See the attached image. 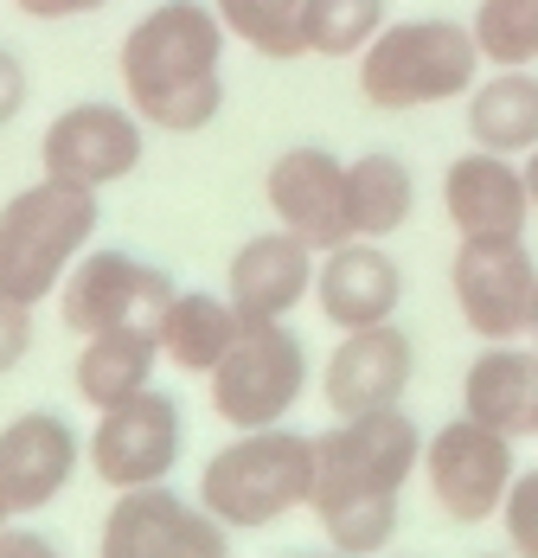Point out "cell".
Segmentation results:
<instances>
[{"mask_svg": "<svg viewBox=\"0 0 538 558\" xmlns=\"http://www.w3.org/2000/svg\"><path fill=\"white\" fill-rule=\"evenodd\" d=\"M391 0H308L302 7V39L308 58H359L384 33Z\"/></svg>", "mask_w": 538, "mask_h": 558, "instance_id": "25", "label": "cell"}, {"mask_svg": "<svg viewBox=\"0 0 538 558\" xmlns=\"http://www.w3.org/2000/svg\"><path fill=\"white\" fill-rule=\"evenodd\" d=\"M475 46L493 71L506 64H538V0H481L468 13Z\"/></svg>", "mask_w": 538, "mask_h": 558, "instance_id": "26", "label": "cell"}, {"mask_svg": "<svg viewBox=\"0 0 538 558\" xmlns=\"http://www.w3.org/2000/svg\"><path fill=\"white\" fill-rule=\"evenodd\" d=\"M7 520H13V513H7V501H0V533H7Z\"/></svg>", "mask_w": 538, "mask_h": 558, "instance_id": "35", "label": "cell"}, {"mask_svg": "<svg viewBox=\"0 0 538 558\" xmlns=\"http://www.w3.org/2000/svg\"><path fill=\"white\" fill-rule=\"evenodd\" d=\"M109 0H13V13H26V20H39V26H52V20H90V13H103Z\"/></svg>", "mask_w": 538, "mask_h": 558, "instance_id": "30", "label": "cell"}, {"mask_svg": "<svg viewBox=\"0 0 538 558\" xmlns=\"http://www.w3.org/2000/svg\"><path fill=\"white\" fill-rule=\"evenodd\" d=\"M224 20L212 0H155L115 46L122 104L161 135H199L224 110Z\"/></svg>", "mask_w": 538, "mask_h": 558, "instance_id": "1", "label": "cell"}, {"mask_svg": "<svg viewBox=\"0 0 538 558\" xmlns=\"http://www.w3.org/2000/svg\"><path fill=\"white\" fill-rule=\"evenodd\" d=\"M500 533H506V553L538 558V469H519L506 507H500Z\"/></svg>", "mask_w": 538, "mask_h": 558, "instance_id": "28", "label": "cell"}, {"mask_svg": "<svg viewBox=\"0 0 538 558\" xmlns=\"http://www.w3.org/2000/svg\"><path fill=\"white\" fill-rule=\"evenodd\" d=\"M289 558H340V553H333V546H327V553H289Z\"/></svg>", "mask_w": 538, "mask_h": 558, "instance_id": "34", "label": "cell"}, {"mask_svg": "<svg viewBox=\"0 0 538 558\" xmlns=\"http://www.w3.org/2000/svg\"><path fill=\"white\" fill-rule=\"evenodd\" d=\"M26 353H33V308L0 295V379H7Z\"/></svg>", "mask_w": 538, "mask_h": 558, "instance_id": "29", "label": "cell"}, {"mask_svg": "<svg viewBox=\"0 0 538 558\" xmlns=\"http://www.w3.org/2000/svg\"><path fill=\"white\" fill-rule=\"evenodd\" d=\"M155 366H161V340L142 335V328H103V335H84L77 353V398L90 411H109L122 398L155 386Z\"/></svg>", "mask_w": 538, "mask_h": 558, "instance_id": "22", "label": "cell"}, {"mask_svg": "<svg viewBox=\"0 0 538 558\" xmlns=\"http://www.w3.org/2000/svg\"><path fill=\"white\" fill-rule=\"evenodd\" d=\"M180 295V282L167 277L161 264L135 257V251H84L71 264V277L58 289V322L71 335H103V328H142L155 335L167 315V302Z\"/></svg>", "mask_w": 538, "mask_h": 558, "instance_id": "7", "label": "cell"}, {"mask_svg": "<svg viewBox=\"0 0 538 558\" xmlns=\"http://www.w3.org/2000/svg\"><path fill=\"white\" fill-rule=\"evenodd\" d=\"M97 193L90 186H71L39 173L33 186H20L7 206H0V295L7 302H52L71 264L90 251L97 238Z\"/></svg>", "mask_w": 538, "mask_h": 558, "instance_id": "3", "label": "cell"}, {"mask_svg": "<svg viewBox=\"0 0 538 558\" xmlns=\"http://www.w3.org/2000/svg\"><path fill=\"white\" fill-rule=\"evenodd\" d=\"M462 411L506 430L513 444L538 437V347L533 340H481L462 373Z\"/></svg>", "mask_w": 538, "mask_h": 558, "instance_id": "19", "label": "cell"}, {"mask_svg": "<svg viewBox=\"0 0 538 558\" xmlns=\"http://www.w3.org/2000/svg\"><path fill=\"white\" fill-rule=\"evenodd\" d=\"M264 206L269 219L315 251H333L353 238V193H346V161L321 142H295L264 168Z\"/></svg>", "mask_w": 538, "mask_h": 558, "instance_id": "13", "label": "cell"}, {"mask_svg": "<svg viewBox=\"0 0 538 558\" xmlns=\"http://www.w3.org/2000/svg\"><path fill=\"white\" fill-rule=\"evenodd\" d=\"M327 533V546L340 558H378L398 539V495H378V501H340L315 513Z\"/></svg>", "mask_w": 538, "mask_h": 558, "instance_id": "27", "label": "cell"}, {"mask_svg": "<svg viewBox=\"0 0 538 558\" xmlns=\"http://www.w3.org/2000/svg\"><path fill=\"white\" fill-rule=\"evenodd\" d=\"M526 340L538 347V295H533V322H526Z\"/></svg>", "mask_w": 538, "mask_h": 558, "instance_id": "33", "label": "cell"}, {"mask_svg": "<svg viewBox=\"0 0 538 558\" xmlns=\"http://www.w3.org/2000/svg\"><path fill=\"white\" fill-rule=\"evenodd\" d=\"M237 328H244V315L231 308V295H212V289H180V295L167 302L155 340H161V360H167V366L212 379V366L231 353Z\"/></svg>", "mask_w": 538, "mask_h": 558, "instance_id": "21", "label": "cell"}, {"mask_svg": "<svg viewBox=\"0 0 538 558\" xmlns=\"http://www.w3.org/2000/svg\"><path fill=\"white\" fill-rule=\"evenodd\" d=\"M462 122H468V142L493 148V155H513L526 161L538 148V71L533 64H506V71H481V84L462 97Z\"/></svg>", "mask_w": 538, "mask_h": 558, "instance_id": "20", "label": "cell"}, {"mask_svg": "<svg viewBox=\"0 0 538 558\" xmlns=\"http://www.w3.org/2000/svg\"><path fill=\"white\" fill-rule=\"evenodd\" d=\"M513 475H519L513 437L493 430V424H475L468 411H462L455 424H442V430L424 437V488H430V501L442 507L455 526H487V520H500Z\"/></svg>", "mask_w": 538, "mask_h": 558, "instance_id": "8", "label": "cell"}, {"mask_svg": "<svg viewBox=\"0 0 538 558\" xmlns=\"http://www.w3.org/2000/svg\"><path fill=\"white\" fill-rule=\"evenodd\" d=\"M442 219L455 225V238H526V225H533L526 168L513 155L468 142L442 168Z\"/></svg>", "mask_w": 538, "mask_h": 558, "instance_id": "15", "label": "cell"}, {"mask_svg": "<svg viewBox=\"0 0 538 558\" xmlns=\"http://www.w3.org/2000/svg\"><path fill=\"white\" fill-rule=\"evenodd\" d=\"M411 475H424V430L417 417L398 411H366V417H340L315 437V513L340 501H378L411 488Z\"/></svg>", "mask_w": 538, "mask_h": 558, "instance_id": "5", "label": "cell"}, {"mask_svg": "<svg viewBox=\"0 0 538 558\" xmlns=\"http://www.w3.org/2000/svg\"><path fill=\"white\" fill-rule=\"evenodd\" d=\"M398 302H404V270H398V257L378 238H346V244L321 251L315 308H321L327 328L353 335V328L398 322Z\"/></svg>", "mask_w": 538, "mask_h": 558, "instance_id": "18", "label": "cell"}, {"mask_svg": "<svg viewBox=\"0 0 538 558\" xmlns=\"http://www.w3.org/2000/svg\"><path fill=\"white\" fill-rule=\"evenodd\" d=\"M97 558H231V526L155 482L109 501Z\"/></svg>", "mask_w": 538, "mask_h": 558, "instance_id": "12", "label": "cell"}, {"mask_svg": "<svg viewBox=\"0 0 538 558\" xmlns=\"http://www.w3.org/2000/svg\"><path fill=\"white\" fill-rule=\"evenodd\" d=\"M481 71L487 58L468 20H442V13L384 20V33L359 52V97L378 116L442 110V104H462L481 84Z\"/></svg>", "mask_w": 538, "mask_h": 558, "instance_id": "2", "label": "cell"}, {"mask_svg": "<svg viewBox=\"0 0 538 558\" xmlns=\"http://www.w3.org/2000/svg\"><path fill=\"white\" fill-rule=\"evenodd\" d=\"M142 155H148V122L129 104H103V97H84V104L58 110L39 135V168L52 180L90 186V193L122 186L142 168Z\"/></svg>", "mask_w": 538, "mask_h": 558, "instance_id": "11", "label": "cell"}, {"mask_svg": "<svg viewBox=\"0 0 538 558\" xmlns=\"http://www.w3.org/2000/svg\"><path fill=\"white\" fill-rule=\"evenodd\" d=\"M224 33L237 46H250L269 64H295L308 58V39H302V7L308 0H212Z\"/></svg>", "mask_w": 538, "mask_h": 558, "instance_id": "24", "label": "cell"}, {"mask_svg": "<svg viewBox=\"0 0 538 558\" xmlns=\"http://www.w3.org/2000/svg\"><path fill=\"white\" fill-rule=\"evenodd\" d=\"M475 558H519V553H475Z\"/></svg>", "mask_w": 538, "mask_h": 558, "instance_id": "36", "label": "cell"}, {"mask_svg": "<svg viewBox=\"0 0 538 558\" xmlns=\"http://www.w3.org/2000/svg\"><path fill=\"white\" fill-rule=\"evenodd\" d=\"M84 462L77 430L58 411H20L0 424V501L7 513H46Z\"/></svg>", "mask_w": 538, "mask_h": 558, "instance_id": "17", "label": "cell"}, {"mask_svg": "<svg viewBox=\"0 0 538 558\" xmlns=\"http://www.w3.org/2000/svg\"><path fill=\"white\" fill-rule=\"evenodd\" d=\"M346 193H353V238H391L417 213V173L398 148H366L346 161Z\"/></svg>", "mask_w": 538, "mask_h": 558, "instance_id": "23", "label": "cell"}, {"mask_svg": "<svg viewBox=\"0 0 538 558\" xmlns=\"http://www.w3.org/2000/svg\"><path fill=\"white\" fill-rule=\"evenodd\" d=\"M417 379V340L398 322L353 328L321 366V398L333 417H366V411H398Z\"/></svg>", "mask_w": 538, "mask_h": 558, "instance_id": "14", "label": "cell"}, {"mask_svg": "<svg viewBox=\"0 0 538 558\" xmlns=\"http://www.w3.org/2000/svg\"><path fill=\"white\" fill-rule=\"evenodd\" d=\"M0 558H64V553H58L46 533H33V526H7L0 533Z\"/></svg>", "mask_w": 538, "mask_h": 558, "instance_id": "31", "label": "cell"}, {"mask_svg": "<svg viewBox=\"0 0 538 558\" xmlns=\"http://www.w3.org/2000/svg\"><path fill=\"white\" fill-rule=\"evenodd\" d=\"M449 295L462 328L481 340H526L538 295V264L526 238H455Z\"/></svg>", "mask_w": 538, "mask_h": 558, "instance_id": "10", "label": "cell"}, {"mask_svg": "<svg viewBox=\"0 0 538 558\" xmlns=\"http://www.w3.org/2000/svg\"><path fill=\"white\" fill-rule=\"evenodd\" d=\"M308 391V347L289 322H244L231 353L212 366V411L231 430L282 424Z\"/></svg>", "mask_w": 538, "mask_h": 558, "instance_id": "6", "label": "cell"}, {"mask_svg": "<svg viewBox=\"0 0 538 558\" xmlns=\"http://www.w3.org/2000/svg\"><path fill=\"white\" fill-rule=\"evenodd\" d=\"M315 270H321V251L308 238L269 225V231L237 244V257L224 270V295L244 322H289L315 295Z\"/></svg>", "mask_w": 538, "mask_h": 558, "instance_id": "16", "label": "cell"}, {"mask_svg": "<svg viewBox=\"0 0 538 558\" xmlns=\"http://www.w3.org/2000/svg\"><path fill=\"white\" fill-rule=\"evenodd\" d=\"M186 449V417H180V398L161 386L135 391L122 404L97 411L90 424V444H84V462L90 475L103 482L109 495H129V488H155L173 475Z\"/></svg>", "mask_w": 538, "mask_h": 558, "instance_id": "9", "label": "cell"}, {"mask_svg": "<svg viewBox=\"0 0 538 558\" xmlns=\"http://www.w3.org/2000/svg\"><path fill=\"white\" fill-rule=\"evenodd\" d=\"M315 501V437L302 430H237L199 469V507L231 533H264Z\"/></svg>", "mask_w": 538, "mask_h": 558, "instance_id": "4", "label": "cell"}, {"mask_svg": "<svg viewBox=\"0 0 538 558\" xmlns=\"http://www.w3.org/2000/svg\"><path fill=\"white\" fill-rule=\"evenodd\" d=\"M519 168H526V193H533V213H538V148L519 161Z\"/></svg>", "mask_w": 538, "mask_h": 558, "instance_id": "32", "label": "cell"}]
</instances>
